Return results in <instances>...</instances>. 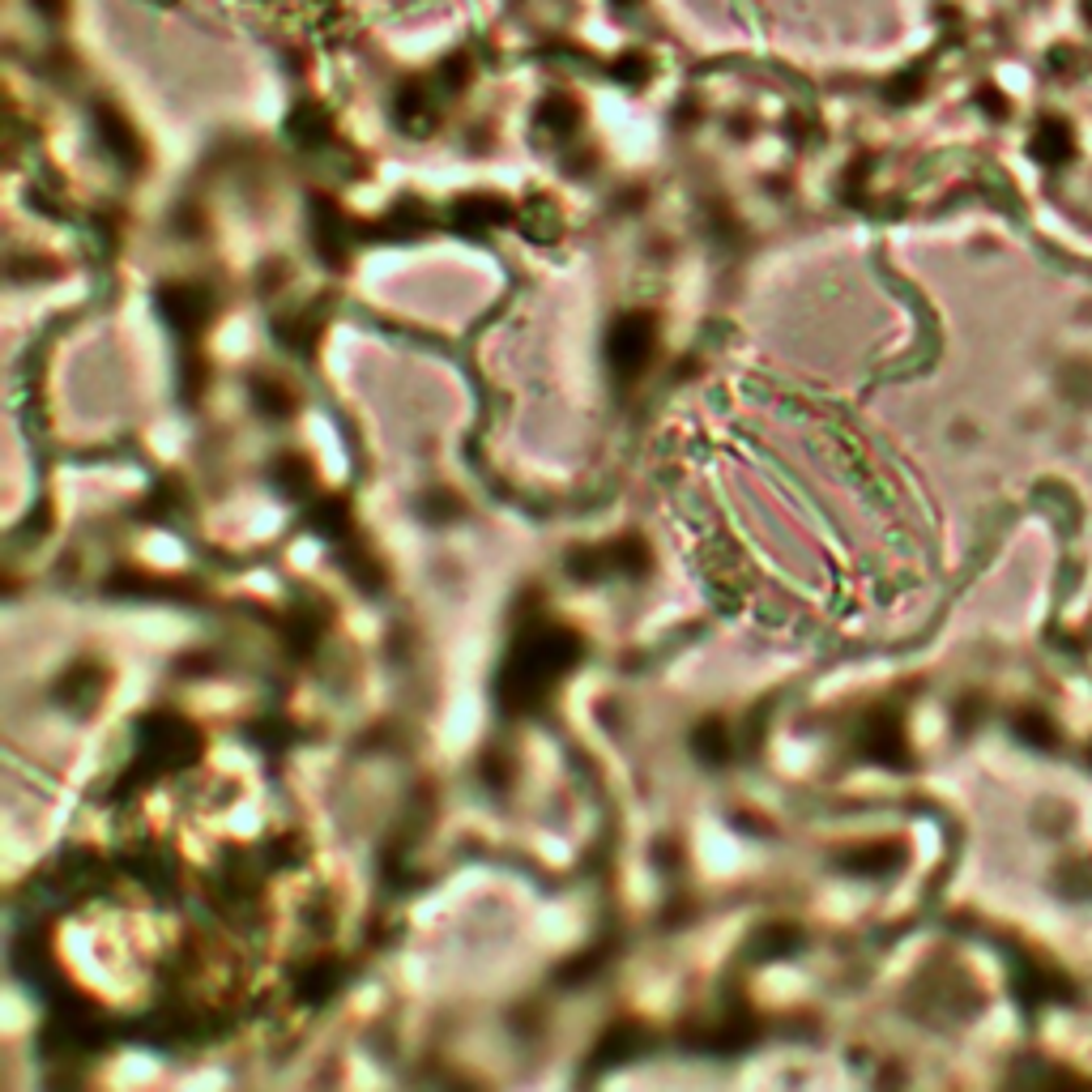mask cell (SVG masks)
Masks as SVG:
<instances>
[{
	"label": "cell",
	"instance_id": "obj_1",
	"mask_svg": "<svg viewBox=\"0 0 1092 1092\" xmlns=\"http://www.w3.org/2000/svg\"><path fill=\"white\" fill-rule=\"evenodd\" d=\"M648 355H653V324H648V316H636V312L623 316L615 324V334H610V363H615V372L623 380H632L648 363Z\"/></svg>",
	"mask_w": 1092,
	"mask_h": 1092
},
{
	"label": "cell",
	"instance_id": "obj_2",
	"mask_svg": "<svg viewBox=\"0 0 1092 1092\" xmlns=\"http://www.w3.org/2000/svg\"><path fill=\"white\" fill-rule=\"evenodd\" d=\"M163 303H167V316L180 324V330H188V324L205 320V312H209V299H205L196 286H171V290L163 295Z\"/></svg>",
	"mask_w": 1092,
	"mask_h": 1092
},
{
	"label": "cell",
	"instance_id": "obj_3",
	"mask_svg": "<svg viewBox=\"0 0 1092 1092\" xmlns=\"http://www.w3.org/2000/svg\"><path fill=\"white\" fill-rule=\"evenodd\" d=\"M98 125H102V137H107V146H112V154H120V158H133V154H137V142H133L129 125H125L116 112H102Z\"/></svg>",
	"mask_w": 1092,
	"mask_h": 1092
},
{
	"label": "cell",
	"instance_id": "obj_4",
	"mask_svg": "<svg viewBox=\"0 0 1092 1092\" xmlns=\"http://www.w3.org/2000/svg\"><path fill=\"white\" fill-rule=\"evenodd\" d=\"M696 751H700L704 759H726V730H721L717 721H709V726L696 734Z\"/></svg>",
	"mask_w": 1092,
	"mask_h": 1092
},
{
	"label": "cell",
	"instance_id": "obj_5",
	"mask_svg": "<svg viewBox=\"0 0 1092 1092\" xmlns=\"http://www.w3.org/2000/svg\"><path fill=\"white\" fill-rule=\"evenodd\" d=\"M759 943H769V947H764V956H782L786 947L798 943V930L794 926H769V930H759Z\"/></svg>",
	"mask_w": 1092,
	"mask_h": 1092
},
{
	"label": "cell",
	"instance_id": "obj_6",
	"mask_svg": "<svg viewBox=\"0 0 1092 1092\" xmlns=\"http://www.w3.org/2000/svg\"><path fill=\"white\" fill-rule=\"evenodd\" d=\"M619 5H632V0H619Z\"/></svg>",
	"mask_w": 1092,
	"mask_h": 1092
}]
</instances>
